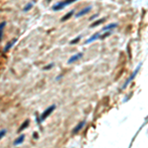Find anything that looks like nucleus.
Wrapping results in <instances>:
<instances>
[{
    "label": "nucleus",
    "mask_w": 148,
    "mask_h": 148,
    "mask_svg": "<svg viewBox=\"0 0 148 148\" xmlns=\"http://www.w3.org/2000/svg\"><path fill=\"white\" fill-rule=\"evenodd\" d=\"M55 108H56L55 105H51V106H49L46 110H44V111L43 112V114L41 115V118H40V119H39V123H40V122H43V121L55 110Z\"/></svg>",
    "instance_id": "nucleus-1"
},
{
    "label": "nucleus",
    "mask_w": 148,
    "mask_h": 148,
    "mask_svg": "<svg viewBox=\"0 0 148 148\" xmlns=\"http://www.w3.org/2000/svg\"><path fill=\"white\" fill-rule=\"evenodd\" d=\"M74 1H76V0H64V1L58 2L57 4H55V5H53V6H52V10H53V11L61 10V9H63L65 6H68L69 4L73 3Z\"/></svg>",
    "instance_id": "nucleus-2"
},
{
    "label": "nucleus",
    "mask_w": 148,
    "mask_h": 148,
    "mask_svg": "<svg viewBox=\"0 0 148 148\" xmlns=\"http://www.w3.org/2000/svg\"><path fill=\"white\" fill-rule=\"evenodd\" d=\"M141 65H142V63H139V64H138V66L136 67V69H135V70H134V71L131 73V75H130V76H129V77L126 79V81H125V83L123 84V86H122V88H121V89H125V88L128 86V84H129V83H130V82H131V81L134 79V77L137 75L138 71L140 70V67H141Z\"/></svg>",
    "instance_id": "nucleus-3"
},
{
    "label": "nucleus",
    "mask_w": 148,
    "mask_h": 148,
    "mask_svg": "<svg viewBox=\"0 0 148 148\" xmlns=\"http://www.w3.org/2000/svg\"><path fill=\"white\" fill-rule=\"evenodd\" d=\"M83 56V53L82 52H78L77 54H75V55H73V56H71L69 59H68V61H67V63L68 64H71V63H73V62H75V61H77L79 58H81Z\"/></svg>",
    "instance_id": "nucleus-4"
},
{
    "label": "nucleus",
    "mask_w": 148,
    "mask_h": 148,
    "mask_svg": "<svg viewBox=\"0 0 148 148\" xmlns=\"http://www.w3.org/2000/svg\"><path fill=\"white\" fill-rule=\"evenodd\" d=\"M85 123H86V121L85 120H83V121H80L75 127H74V129H73V131H72V133L73 134H76V133H78L82 128H83V126L85 125Z\"/></svg>",
    "instance_id": "nucleus-5"
},
{
    "label": "nucleus",
    "mask_w": 148,
    "mask_h": 148,
    "mask_svg": "<svg viewBox=\"0 0 148 148\" xmlns=\"http://www.w3.org/2000/svg\"><path fill=\"white\" fill-rule=\"evenodd\" d=\"M91 9H92V7H91V6H89V7H86V8H84V9H82L80 12H78V13L76 14V18H79V17H82V16H84V15L88 14V13L91 11Z\"/></svg>",
    "instance_id": "nucleus-6"
},
{
    "label": "nucleus",
    "mask_w": 148,
    "mask_h": 148,
    "mask_svg": "<svg viewBox=\"0 0 148 148\" xmlns=\"http://www.w3.org/2000/svg\"><path fill=\"white\" fill-rule=\"evenodd\" d=\"M100 37H101V35H100V33H96L94 36H92L91 38H89L87 41H86V44H90V43H92L93 41H96V40H98V39H100Z\"/></svg>",
    "instance_id": "nucleus-7"
},
{
    "label": "nucleus",
    "mask_w": 148,
    "mask_h": 148,
    "mask_svg": "<svg viewBox=\"0 0 148 148\" xmlns=\"http://www.w3.org/2000/svg\"><path fill=\"white\" fill-rule=\"evenodd\" d=\"M17 41H18V39H14V40H13V41H11L9 44H7V45L4 47V52L9 51V49H10V48H11V47H12V46L16 44V42H17Z\"/></svg>",
    "instance_id": "nucleus-8"
},
{
    "label": "nucleus",
    "mask_w": 148,
    "mask_h": 148,
    "mask_svg": "<svg viewBox=\"0 0 148 148\" xmlns=\"http://www.w3.org/2000/svg\"><path fill=\"white\" fill-rule=\"evenodd\" d=\"M24 139H25V134H21L17 139H15V141H14V145L15 146H17V145H19V144H21V143H23L24 142Z\"/></svg>",
    "instance_id": "nucleus-9"
},
{
    "label": "nucleus",
    "mask_w": 148,
    "mask_h": 148,
    "mask_svg": "<svg viewBox=\"0 0 148 148\" xmlns=\"http://www.w3.org/2000/svg\"><path fill=\"white\" fill-rule=\"evenodd\" d=\"M29 124H30V120L29 119H26L23 123H22V125L20 126V128L18 129V132H21V131H23L25 128H27L28 126H29Z\"/></svg>",
    "instance_id": "nucleus-10"
},
{
    "label": "nucleus",
    "mask_w": 148,
    "mask_h": 148,
    "mask_svg": "<svg viewBox=\"0 0 148 148\" xmlns=\"http://www.w3.org/2000/svg\"><path fill=\"white\" fill-rule=\"evenodd\" d=\"M74 13H75V11H74V10H72V11H70V12H68L67 14H65L62 18H61V22H64V21H66V20H68L72 15H74Z\"/></svg>",
    "instance_id": "nucleus-11"
},
{
    "label": "nucleus",
    "mask_w": 148,
    "mask_h": 148,
    "mask_svg": "<svg viewBox=\"0 0 148 148\" xmlns=\"http://www.w3.org/2000/svg\"><path fill=\"white\" fill-rule=\"evenodd\" d=\"M106 21V19L105 18H102V19H100V20H97V21H95L94 23H92L91 25H90V28H95L96 26H99V25H101L102 23H104Z\"/></svg>",
    "instance_id": "nucleus-12"
},
{
    "label": "nucleus",
    "mask_w": 148,
    "mask_h": 148,
    "mask_svg": "<svg viewBox=\"0 0 148 148\" xmlns=\"http://www.w3.org/2000/svg\"><path fill=\"white\" fill-rule=\"evenodd\" d=\"M116 27H118V24H117V23H112V24H109V25L105 26V27L103 28V31H104V32H105V31H109V30L115 29Z\"/></svg>",
    "instance_id": "nucleus-13"
},
{
    "label": "nucleus",
    "mask_w": 148,
    "mask_h": 148,
    "mask_svg": "<svg viewBox=\"0 0 148 148\" xmlns=\"http://www.w3.org/2000/svg\"><path fill=\"white\" fill-rule=\"evenodd\" d=\"M6 26V22L5 21H3L2 23H0V42H1V40H2V36H3V29H4V27Z\"/></svg>",
    "instance_id": "nucleus-14"
},
{
    "label": "nucleus",
    "mask_w": 148,
    "mask_h": 148,
    "mask_svg": "<svg viewBox=\"0 0 148 148\" xmlns=\"http://www.w3.org/2000/svg\"><path fill=\"white\" fill-rule=\"evenodd\" d=\"M34 4H35V2H31V3H28L25 7H24V9H23V11L24 12H28L30 9H32V7L34 6Z\"/></svg>",
    "instance_id": "nucleus-15"
},
{
    "label": "nucleus",
    "mask_w": 148,
    "mask_h": 148,
    "mask_svg": "<svg viewBox=\"0 0 148 148\" xmlns=\"http://www.w3.org/2000/svg\"><path fill=\"white\" fill-rule=\"evenodd\" d=\"M80 39H81V37L79 36V37L75 38V39H74V40H72V41H71V42H70L69 44H77V43H78V42L80 41Z\"/></svg>",
    "instance_id": "nucleus-16"
},
{
    "label": "nucleus",
    "mask_w": 148,
    "mask_h": 148,
    "mask_svg": "<svg viewBox=\"0 0 148 148\" xmlns=\"http://www.w3.org/2000/svg\"><path fill=\"white\" fill-rule=\"evenodd\" d=\"M7 133V130L6 129H2V130H0V139L3 138L5 136V134Z\"/></svg>",
    "instance_id": "nucleus-17"
},
{
    "label": "nucleus",
    "mask_w": 148,
    "mask_h": 148,
    "mask_svg": "<svg viewBox=\"0 0 148 148\" xmlns=\"http://www.w3.org/2000/svg\"><path fill=\"white\" fill-rule=\"evenodd\" d=\"M112 34V32H107V33H105L103 36H101L100 37V39H105V38H107V37H109L110 35Z\"/></svg>",
    "instance_id": "nucleus-18"
},
{
    "label": "nucleus",
    "mask_w": 148,
    "mask_h": 148,
    "mask_svg": "<svg viewBox=\"0 0 148 148\" xmlns=\"http://www.w3.org/2000/svg\"><path fill=\"white\" fill-rule=\"evenodd\" d=\"M52 66H53V63H50V64L46 65L45 67H44V70H47V69H50V68H51Z\"/></svg>",
    "instance_id": "nucleus-19"
},
{
    "label": "nucleus",
    "mask_w": 148,
    "mask_h": 148,
    "mask_svg": "<svg viewBox=\"0 0 148 148\" xmlns=\"http://www.w3.org/2000/svg\"><path fill=\"white\" fill-rule=\"evenodd\" d=\"M62 77H63V74H61V75H59V76H57V77L55 78V80H56V81H58V80H59V79H61Z\"/></svg>",
    "instance_id": "nucleus-20"
},
{
    "label": "nucleus",
    "mask_w": 148,
    "mask_h": 148,
    "mask_svg": "<svg viewBox=\"0 0 148 148\" xmlns=\"http://www.w3.org/2000/svg\"><path fill=\"white\" fill-rule=\"evenodd\" d=\"M97 17H98V14H95V15H93V16H92L89 20H94V19H95V18H97Z\"/></svg>",
    "instance_id": "nucleus-21"
},
{
    "label": "nucleus",
    "mask_w": 148,
    "mask_h": 148,
    "mask_svg": "<svg viewBox=\"0 0 148 148\" xmlns=\"http://www.w3.org/2000/svg\"><path fill=\"white\" fill-rule=\"evenodd\" d=\"M34 135H35V138H38V133H37V132H35Z\"/></svg>",
    "instance_id": "nucleus-22"
}]
</instances>
